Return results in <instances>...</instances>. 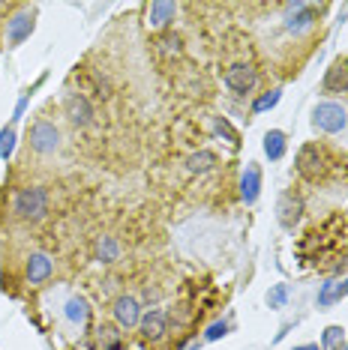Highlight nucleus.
<instances>
[{
  "label": "nucleus",
  "mask_w": 348,
  "mask_h": 350,
  "mask_svg": "<svg viewBox=\"0 0 348 350\" xmlns=\"http://www.w3.org/2000/svg\"><path fill=\"white\" fill-rule=\"evenodd\" d=\"M324 93H348V60H336L324 75Z\"/></svg>",
  "instance_id": "4468645a"
},
{
  "label": "nucleus",
  "mask_w": 348,
  "mask_h": 350,
  "mask_svg": "<svg viewBox=\"0 0 348 350\" xmlns=\"http://www.w3.org/2000/svg\"><path fill=\"white\" fill-rule=\"evenodd\" d=\"M348 126V111L339 102H319L312 108V129L321 135H339Z\"/></svg>",
  "instance_id": "f03ea898"
},
{
  "label": "nucleus",
  "mask_w": 348,
  "mask_h": 350,
  "mask_svg": "<svg viewBox=\"0 0 348 350\" xmlns=\"http://www.w3.org/2000/svg\"><path fill=\"white\" fill-rule=\"evenodd\" d=\"M343 297H348V278H343V282H327V284H321V291H319V306L327 308Z\"/></svg>",
  "instance_id": "a211bd4d"
},
{
  "label": "nucleus",
  "mask_w": 348,
  "mask_h": 350,
  "mask_svg": "<svg viewBox=\"0 0 348 350\" xmlns=\"http://www.w3.org/2000/svg\"><path fill=\"white\" fill-rule=\"evenodd\" d=\"M345 345V329L343 326H327L321 332V350H343Z\"/></svg>",
  "instance_id": "4be33fe9"
},
{
  "label": "nucleus",
  "mask_w": 348,
  "mask_h": 350,
  "mask_svg": "<svg viewBox=\"0 0 348 350\" xmlns=\"http://www.w3.org/2000/svg\"><path fill=\"white\" fill-rule=\"evenodd\" d=\"M34 27H36V10H30V6L15 10V15L6 21V42H10V49H18L25 39H30Z\"/></svg>",
  "instance_id": "39448f33"
},
{
  "label": "nucleus",
  "mask_w": 348,
  "mask_h": 350,
  "mask_svg": "<svg viewBox=\"0 0 348 350\" xmlns=\"http://www.w3.org/2000/svg\"><path fill=\"white\" fill-rule=\"evenodd\" d=\"M282 12H286V18H282V25L291 36H303L306 30L315 27V21H319V10H315L312 3H303V0H297V3H286L282 6Z\"/></svg>",
  "instance_id": "7ed1b4c3"
},
{
  "label": "nucleus",
  "mask_w": 348,
  "mask_h": 350,
  "mask_svg": "<svg viewBox=\"0 0 348 350\" xmlns=\"http://www.w3.org/2000/svg\"><path fill=\"white\" fill-rule=\"evenodd\" d=\"M297 174L300 177H306V180H315L321 174L324 168V156H321V150L315 147V144H303L297 150Z\"/></svg>",
  "instance_id": "6e6552de"
},
{
  "label": "nucleus",
  "mask_w": 348,
  "mask_h": 350,
  "mask_svg": "<svg viewBox=\"0 0 348 350\" xmlns=\"http://www.w3.org/2000/svg\"><path fill=\"white\" fill-rule=\"evenodd\" d=\"M114 321L123 329H132V326L141 323V306L136 297H117L114 299Z\"/></svg>",
  "instance_id": "9b49d317"
},
{
  "label": "nucleus",
  "mask_w": 348,
  "mask_h": 350,
  "mask_svg": "<svg viewBox=\"0 0 348 350\" xmlns=\"http://www.w3.org/2000/svg\"><path fill=\"white\" fill-rule=\"evenodd\" d=\"M288 284H273V288L271 291H267V306H271V308H286V302H288Z\"/></svg>",
  "instance_id": "393cba45"
},
{
  "label": "nucleus",
  "mask_w": 348,
  "mask_h": 350,
  "mask_svg": "<svg viewBox=\"0 0 348 350\" xmlns=\"http://www.w3.org/2000/svg\"><path fill=\"white\" fill-rule=\"evenodd\" d=\"M343 350H348V341H345V345H343Z\"/></svg>",
  "instance_id": "7c9ffc66"
},
{
  "label": "nucleus",
  "mask_w": 348,
  "mask_h": 350,
  "mask_svg": "<svg viewBox=\"0 0 348 350\" xmlns=\"http://www.w3.org/2000/svg\"><path fill=\"white\" fill-rule=\"evenodd\" d=\"M141 336L147 341H160L165 332H169V314L160 312V308H150V312L141 314V323H138Z\"/></svg>",
  "instance_id": "9d476101"
},
{
  "label": "nucleus",
  "mask_w": 348,
  "mask_h": 350,
  "mask_svg": "<svg viewBox=\"0 0 348 350\" xmlns=\"http://www.w3.org/2000/svg\"><path fill=\"white\" fill-rule=\"evenodd\" d=\"M3 10H6V3H0V12H3Z\"/></svg>",
  "instance_id": "c756f323"
},
{
  "label": "nucleus",
  "mask_w": 348,
  "mask_h": 350,
  "mask_svg": "<svg viewBox=\"0 0 348 350\" xmlns=\"http://www.w3.org/2000/svg\"><path fill=\"white\" fill-rule=\"evenodd\" d=\"M258 195H261V168L256 162H249L240 174V198H243V204L252 206L258 201Z\"/></svg>",
  "instance_id": "ddd939ff"
},
{
  "label": "nucleus",
  "mask_w": 348,
  "mask_h": 350,
  "mask_svg": "<svg viewBox=\"0 0 348 350\" xmlns=\"http://www.w3.org/2000/svg\"><path fill=\"white\" fill-rule=\"evenodd\" d=\"M63 317H66L73 326H84L87 317H90V306H87L84 297H69L66 306H63Z\"/></svg>",
  "instance_id": "f3484780"
},
{
  "label": "nucleus",
  "mask_w": 348,
  "mask_h": 350,
  "mask_svg": "<svg viewBox=\"0 0 348 350\" xmlns=\"http://www.w3.org/2000/svg\"><path fill=\"white\" fill-rule=\"evenodd\" d=\"M174 15H177V3L156 0V3H150V10H147V25L150 27H165L169 21H174Z\"/></svg>",
  "instance_id": "dca6fc26"
},
{
  "label": "nucleus",
  "mask_w": 348,
  "mask_h": 350,
  "mask_svg": "<svg viewBox=\"0 0 348 350\" xmlns=\"http://www.w3.org/2000/svg\"><path fill=\"white\" fill-rule=\"evenodd\" d=\"M160 45L165 54H180V36H162Z\"/></svg>",
  "instance_id": "cd10ccee"
},
{
  "label": "nucleus",
  "mask_w": 348,
  "mask_h": 350,
  "mask_svg": "<svg viewBox=\"0 0 348 350\" xmlns=\"http://www.w3.org/2000/svg\"><path fill=\"white\" fill-rule=\"evenodd\" d=\"M97 341H99V350H121V347H123L117 326H108V323L97 329Z\"/></svg>",
  "instance_id": "6ab92c4d"
},
{
  "label": "nucleus",
  "mask_w": 348,
  "mask_h": 350,
  "mask_svg": "<svg viewBox=\"0 0 348 350\" xmlns=\"http://www.w3.org/2000/svg\"><path fill=\"white\" fill-rule=\"evenodd\" d=\"M27 144H30L34 153L49 156V153H54V150L60 147V129L51 120H36L27 129Z\"/></svg>",
  "instance_id": "20e7f679"
},
{
  "label": "nucleus",
  "mask_w": 348,
  "mask_h": 350,
  "mask_svg": "<svg viewBox=\"0 0 348 350\" xmlns=\"http://www.w3.org/2000/svg\"><path fill=\"white\" fill-rule=\"evenodd\" d=\"M303 216V201L295 195H282L279 201H276V221H279L286 230H295V225Z\"/></svg>",
  "instance_id": "1a4fd4ad"
},
{
  "label": "nucleus",
  "mask_w": 348,
  "mask_h": 350,
  "mask_svg": "<svg viewBox=\"0 0 348 350\" xmlns=\"http://www.w3.org/2000/svg\"><path fill=\"white\" fill-rule=\"evenodd\" d=\"M97 258L102 260V264H112V260L121 258V243L114 240V237H102V240L97 243Z\"/></svg>",
  "instance_id": "412c9836"
},
{
  "label": "nucleus",
  "mask_w": 348,
  "mask_h": 350,
  "mask_svg": "<svg viewBox=\"0 0 348 350\" xmlns=\"http://www.w3.org/2000/svg\"><path fill=\"white\" fill-rule=\"evenodd\" d=\"M256 84H258V75H256V69H252L249 63H234V66L225 72V87L232 93H237V96L252 93L256 90Z\"/></svg>",
  "instance_id": "423d86ee"
},
{
  "label": "nucleus",
  "mask_w": 348,
  "mask_h": 350,
  "mask_svg": "<svg viewBox=\"0 0 348 350\" xmlns=\"http://www.w3.org/2000/svg\"><path fill=\"white\" fill-rule=\"evenodd\" d=\"M186 165H189V171L192 174H208L213 165H216V156H213L210 150H199V153H192L186 159Z\"/></svg>",
  "instance_id": "aec40b11"
},
{
  "label": "nucleus",
  "mask_w": 348,
  "mask_h": 350,
  "mask_svg": "<svg viewBox=\"0 0 348 350\" xmlns=\"http://www.w3.org/2000/svg\"><path fill=\"white\" fill-rule=\"evenodd\" d=\"M54 273V264H51V258L49 254H42V252H34L27 258V267H25V275H27V282L30 284H42V282H49Z\"/></svg>",
  "instance_id": "f8f14e48"
},
{
  "label": "nucleus",
  "mask_w": 348,
  "mask_h": 350,
  "mask_svg": "<svg viewBox=\"0 0 348 350\" xmlns=\"http://www.w3.org/2000/svg\"><path fill=\"white\" fill-rule=\"evenodd\" d=\"M279 99H282V90H279V87H273V90L261 93V96L252 102V114H264V111L276 108V105H279Z\"/></svg>",
  "instance_id": "5701e85b"
},
{
  "label": "nucleus",
  "mask_w": 348,
  "mask_h": 350,
  "mask_svg": "<svg viewBox=\"0 0 348 350\" xmlns=\"http://www.w3.org/2000/svg\"><path fill=\"white\" fill-rule=\"evenodd\" d=\"M223 336H228V323L225 321H216V323L208 326V332H204V341H216V338H223Z\"/></svg>",
  "instance_id": "bb28decb"
},
{
  "label": "nucleus",
  "mask_w": 348,
  "mask_h": 350,
  "mask_svg": "<svg viewBox=\"0 0 348 350\" xmlns=\"http://www.w3.org/2000/svg\"><path fill=\"white\" fill-rule=\"evenodd\" d=\"M291 350H321L319 345H297V347H291Z\"/></svg>",
  "instance_id": "c85d7f7f"
},
{
  "label": "nucleus",
  "mask_w": 348,
  "mask_h": 350,
  "mask_svg": "<svg viewBox=\"0 0 348 350\" xmlns=\"http://www.w3.org/2000/svg\"><path fill=\"white\" fill-rule=\"evenodd\" d=\"M63 111H66L69 123L78 126V129H84V126L93 123V105H90V99H87L84 93H66V99H63Z\"/></svg>",
  "instance_id": "0eeeda50"
},
{
  "label": "nucleus",
  "mask_w": 348,
  "mask_h": 350,
  "mask_svg": "<svg viewBox=\"0 0 348 350\" xmlns=\"http://www.w3.org/2000/svg\"><path fill=\"white\" fill-rule=\"evenodd\" d=\"M12 213L18 219H25V221L45 219V213H49V192H45L42 186L21 189V192L15 195V201H12Z\"/></svg>",
  "instance_id": "f257e3e1"
},
{
  "label": "nucleus",
  "mask_w": 348,
  "mask_h": 350,
  "mask_svg": "<svg viewBox=\"0 0 348 350\" xmlns=\"http://www.w3.org/2000/svg\"><path fill=\"white\" fill-rule=\"evenodd\" d=\"M264 156L271 159V162H279L282 156H286V150H288V141H286V132L282 129H271V132H264Z\"/></svg>",
  "instance_id": "2eb2a0df"
},
{
  "label": "nucleus",
  "mask_w": 348,
  "mask_h": 350,
  "mask_svg": "<svg viewBox=\"0 0 348 350\" xmlns=\"http://www.w3.org/2000/svg\"><path fill=\"white\" fill-rule=\"evenodd\" d=\"M12 147H15V129L12 126H6V129L0 132V159H10Z\"/></svg>",
  "instance_id": "a878e982"
},
{
  "label": "nucleus",
  "mask_w": 348,
  "mask_h": 350,
  "mask_svg": "<svg viewBox=\"0 0 348 350\" xmlns=\"http://www.w3.org/2000/svg\"><path fill=\"white\" fill-rule=\"evenodd\" d=\"M213 132H216V135H223V138H225L232 147L240 144V135H237V132L232 129V123H228L225 117H213Z\"/></svg>",
  "instance_id": "b1692460"
}]
</instances>
